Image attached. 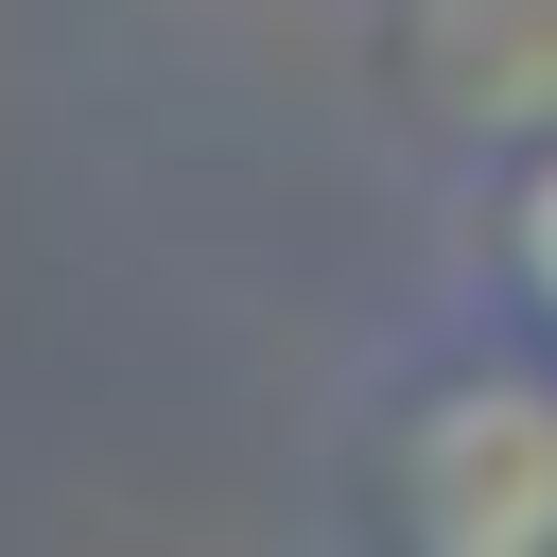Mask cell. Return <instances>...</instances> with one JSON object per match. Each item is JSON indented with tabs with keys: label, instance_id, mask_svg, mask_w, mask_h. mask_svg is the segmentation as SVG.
I'll return each mask as SVG.
<instances>
[{
	"label": "cell",
	"instance_id": "obj_1",
	"mask_svg": "<svg viewBox=\"0 0 557 557\" xmlns=\"http://www.w3.org/2000/svg\"><path fill=\"white\" fill-rule=\"evenodd\" d=\"M366 505L418 557H557V348L522 313L435 331L366 400Z\"/></svg>",
	"mask_w": 557,
	"mask_h": 557
},
{
	"label": "cell",
	"instance_id": "obj_2",
	"mask_svg": "<svg viewBox=\"0 0 557 557\" xmlns=\"http://www.w3.org/2000/svg\"><path fill=\"white\" fill-rule=\"evenodd\" d=\"M470 261H487L470 296H487V313H522V331L557 348V122H522V139H505V174H487V209H470Z\"/></svg>",
	"mask_w": 557,
	"mask_h": 557
}]
</instances>
